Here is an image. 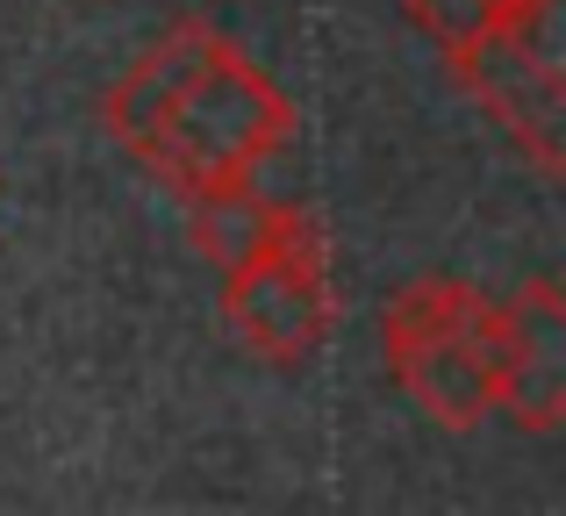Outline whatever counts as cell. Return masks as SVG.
Listing matches in <instances>:
<instances>
[{
    "mask_svg": "<svg viewBox=\"0 0 566 516\" xmlns=\"http://www.w3.org/2000/svg\"><path fill=\"white\" fill-rule=\"evenodd\" d=\"M101 123L123 151H137L172 194L251 180L294 137V108L237 43H222L201 14L172 22L101 101Z\"/></svg>",
    "mask_w": 566,
    "mask_h": 516,
    "instance_id": "obj_1",
    "label": "cell"
},
{
    "mask_svg": "<svg viewBox=\"0 0 566 516\" xmlns=\"http://www.w3.org/2000/svg\"><path fill=\"white\" fill-rule=\"evenodd\" d=\"M380 351L387 373L416 394L430 423L444 431H481L495 417V380L481 351V287L467 280H409L380 302Z\"/></svg>",
    "mask_w": 566,
    "mask_h": 516,
    "instance_id": "obj_2",
    "label": "cell"
},
{
    "mask_svg": "<svg viewBox=\"0 0 566 516\" xmlns=\"http://www.w3.org/2000/svg\"><path fill=\"white\" fill-rule=\"evenodd\" d=\"M222 323L273 366H302L323 345V330H331V259H323V238L302 209L287 215V230L265 252L222 273Z\"/></svg>",
    "mask_w": 566,
    "mask_h": 516,
    "instance_id": "obj_3",
    "label": "cell"
},
{
    "mask_svg": "<svg viewBox=\"0 0 566 516\" xmlns=\"http://www.w3.org/2000/svg\"><path fill=\"white\" fill-rule=\"evenodd\" d=\"M481 351L495 409L516 431L545 438L566 423V302L553 280H524L510 302L481 294Z\"/></svg>",
    "mask_w": 566,
    "mask_h": 516,
    "instance_id": "obj_4",
    "label": "cell"
},
{
    "mask_svg": "<svg viewBox=\"0 0 566 516\" xmlns=\"http://www.w3.org/2000/svg\"><path fill=\"white\" fill-rule=\"evenodd\" d=\"M452 57V80L524 144V158L538 172H566V72L531 57L524 43L510 36L502 22H488L473 43H459Z\"/></svg>",
    "mask_w": 566,
    "mask_h": 516,
    "instance_id": "obj_5",
    "label": "cell"
},
{
    "mask_svg": "<svg viewBox=\"0 0 566 516\" xmlns=\"http://www.w3.org/2000/svg\"><path fill=\"white\" fill-rule=\"evenodd\" d=\"M187 201V238L193 252H201L216 273H230V265H244L251 252H265V244L287 230V201L259 194L251 180H230V187H201V194H180Z\"/></svg>",
    "mask_w": 566,
    "mask_h": 516,
    "instance_id": "obj_6",
    "label": "cell"
},
{
    "mask_svg": "<svg viewBox=\"0 0 566 516\" xmlns=\"http://www.w3.org/2000/svg\"><path fill=\"white\" fill-rule=\"evenodd\" d=\"M401 8H409V22L423 29L438 51H459V43H473L502 14V0H401Z\"/></svg>",
    "mask_w": 566,
    "mask_h": 516,
    "instance_id": "obj_7",
    "label": "cell"
}]
</instances>
